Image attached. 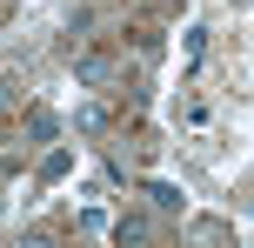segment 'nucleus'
<instances>
[{
	"label": "nucleus",
	"instance_id": "obj_2",
	"mask_svg": "<svg viewBox=\"0 0 254 248\" xmlns=\"http://www.w3.org/2000/svg\"><path fill=\"white\" fill-rule=\"evenodd\" d=\"M147 235H154L147 215H121V222H114V242H147Z\"/></svg>",
	"mask_w": 254,
	"mask_h": 248
},
{
	"label": "nucleus",
	"instance_id": "obj_3",
	"mask_svg": "<svg viewBox=\"0 0 254 248\" xmlns=\"http://www.w3.org/2000/svg\"><path fill=\"white\" fill-rule=\"evenodd\" d=\"M27 134H34V141H54V134H61V121H54L47 107H27Z\"/></svg>",
	"mask_w": 254,
	"mask_h": 248
},
{
	"label": "nucleus",
	"instance_id": "obj_5",
	"mask_svg": "<svg viewBox=\"0 0 254 248\" xmlns=\"http://www.w3.org/2000/svg\"><path fill=\"white\" fill-rule=\"evenodd\" d=\"M61 174H67V148H54V155L40 161V181H61Z\"/></svg>",
	"mask_w": 254,
	"mask_h": 248
},
{
	"label": "nucleus",
	"instance_id": "obj_1",
	"mask_svg": "<svg viewBox=\"0 0 254 248\" xmlns=\"http://www.w3.org/2000/svg\"><path fill=\"white\" fill-rule=\"evenodd\" d=\"M107 74H114V61H107V54H80V61H74V81H80V87H101Z\"/></svg>",
	"mask_w": 254,
	"mask_h": 248
},
{
	"label": "nucleus",
	"instance_id": "obj_6",
	"mask_svg": "<svg viewBox=\"0 0 254 248\" xmlns=\"http://www.w3.org/2000/svg\"><path fill=\"white\" fill-rule=\"evenodd\" d=\"M74 128H80V134H101V128H107V114H101V107H80Z\"/></svg>",
	"mask_w": 254,
	"mask_h": 248
},
{
	"label": "nucleus",
	"instance_id": "obj_4",
	"mask_svg": "<svg viewBox=\"0 0 254 248\" xmlns=\"http://www.w3.org/2000/svg\"><path fill=\"white\" fill-rule=\"evenodd\" d=\"M147 201H154L161 215H174V208H181V188H174V181H154V188H147Z\"/></svg>",
	"mask_w": 254,
	"mask_h": 248
}]
</instances>
